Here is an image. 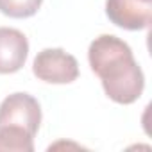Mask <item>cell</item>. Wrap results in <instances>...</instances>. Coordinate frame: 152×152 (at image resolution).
I'll use <instances>...</instances> for the list:
<instances>
[{
    "label": "cell",
    "instance_id": "52a82bcc",
    "mask_svg": "<svg viewBox=\"0 0 152 152\" xmlns=\"http://www.w3.org/2000/svg\"><path fill=\"white\" fill-rule=\"evenodd\" d=\"M41 4L43 0H0V13L9 18H31Z\"/></svg>",
    "mask_w": 152,
    "mask_h": 152
},
{
    "label": "cell",
    "instance_id": "7a4b0ae2",
    "mask_svg": "<svg viewBox=\"0 0 152 152\" xmlns=\"http://www.w3.org/2000/svg\"><path fill=\"white\" fill-rule=\"evenodd\" d=\"M39 124L41 106L29 93H13L0 104V127H13L36 136Z\"/></svg>",
    "mask_w": 152,
    "mask_h": 152
},
{
    "label": "cell",
    "instance_id": "8992f818",
    "mask_svg": "<svg viewBox=\"0 0 152 152\" xmlns=\"http://www.w3.org/2000/svg\"><path fill=\"white\" fill-rule=\"evenodd\" d=\"M34 136L13 129V127H0V150L9 152H32L34 150Z\"/></svg>",
    "mask_w": 152,
    "mask_h": 152
},
{
    "label": "cell",
    "instance_id": "6da1fadb",
    "mask_svg": "<svg viewBox=\"0 0 152 152\" xmlns=\"http://www.w3.org/2000/svg\"><path fill=\"white\" fill-rule=\"evenodd\" d=\"M88 61L113 102L127 106L141 97L145 75L124 39L113 34L95 38L88 48Z\"/></svg>",
    "mask_w": 152,
    "mask_h": 152
},
{
    "label": "cell",
    "instance_id": "277c9868",
    "mask_svg": "<svg viewBox=\"0 0 152 152\" xmlns=\"http://www.w3.org/2000/svg\"><path fill=\"white\" fill-rule=\"evenodd\" d=\"M106 15L120 29L141 31L150 25L152 0H106Z\"/></svg>",
    "mask_w": 152,
    "mask_h": 152
},
{
    "label": "cell",
    "instance_id": "3957f363",
    "mask_svg": "<svg viewBox=\"0 0 152 152\" xmlns=\"http://www.w3.org/2000/svg\"><path fill=\"white\" fill-rule=\"evenodd\" d=\"M32 73L48 84H70L79 77V63L63 48H45L34 57Z\"/></svg>",
    "mask_w": 152,
    "mask_h": 152
},
{
    "label": "cell",
    "instance_id": "5b68a950",
    "mask_svg": "<svg viewBox=\"0 0 152 152\" xmlns=\"http://www.w3.org/2000/svg\"><path fill=\"white\" fill-rule=\"evenodd\" d=\"M29 56L25 34L13 27H0V73L7 75L22 70Z\"/></svg>",
    "mask_w": 152,
    "mask_h": 152
}]
</instances>
